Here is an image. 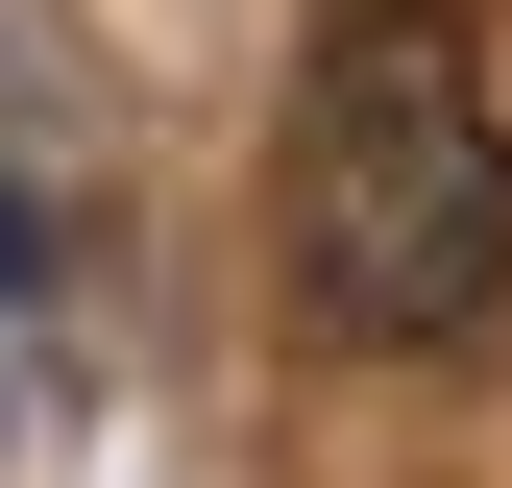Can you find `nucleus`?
<instances>
[{"mask_svg":"<svg viewBox=\"0 0 512 488\" xmlns=\"http://www.w3.org/2000/svg\"><path fill=\"white\" fill-rule=\"evenodd\" d=\"M293 318L366 342V366H464L512 342V122H488V49L464 0H342L293 74Z\"/></svg>","mask_w":512,"mask_h":488,"instance_id":"f257e3e1","label":"nucleus"},{"mask_svg":"<svg viewBox=\"0 0 512 488\" xmlns=\"http://www.w3.org/2000/svg\"><path fill=\"white\" fill-rule=\"evenodd\" d=\"M25 269H49V220H25V196H0V293H25Z\"/></svg>","mask_w":512,"mask_h":488,"instance_id":"f03ea898","label":"nucleus"}]
</instances>
